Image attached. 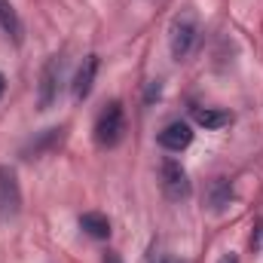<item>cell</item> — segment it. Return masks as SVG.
I'll return each instance as SVG.
<instances>
[{"label": "cell", "instance_id": "7", "mask_svg": "<svg viewBox=\"0 0 263 263\" xmlns=\"http://www.w3.org/2000/svg\"><path fill=\"white\" fill-rule=\"evenodd\" d=\"M62 138H65V129H43L37 138H31V141L25 144L22 156H25V159H37V156H43V153L55 150V147L62 144Z\"/></svg>", "mask_w": 263, "mask_h": 263}, {"label": "cell", "instance_id": "4", "mask_svg": "<svg viewBox=\"0 0 263 263\" xmlns=\"http://www.w3.org/2000/svg\"><path fill=\"white\" fill-rule=\"evenodd\" d=\"M62 59L52 55L46 65H43V73H40V92H37V107L40 110H49L55 101H59V89H62Z\"/></svg>", "mask_w": 263, "mask_h": 263}, {"label": "cell", "instance_id": "9", "mask_svg": "<svg viewBox=\"0 0 263 263\" xmlns=\"http://www.w3.org/2000/svg\"><path fill=\"white\" fill-rule=\"evenodd\" d=\"M233 184L227 181V178H214L211 184H208V205H211V211H223L230 202H233Z\"/></svg>", "mask_w": 263, "mask_h": 263}, {"label": "cell", "instance_id": "6", "mask_svg": "<svg viewBox=\"0 0 263 263\" xmlns=\"http://www.w3.org/2000/svg\"><path fill=\"white\" fill-rule=\"evenodd\" d=\"M159 144H162L165 150H172V153L187 150V147L193 144V129H190V123H184V120L168 123L165 129L159 132Z\"/></svg>", "mask_w": 263, "mask_h": 263}, {"label": "cell", "instance_id": "16", "mask_svg": "<svg viewBox=\"0 0 263 263\" xmlns=\"http://www.w3.org/2000/svg\"><path fill=\"white\" fill-rule=\"evenodd\" d=\"M3 89H6V77L0 73V98H3Z\"/></svg>", "mask_w": 263, "mask_h": 263}, {"label": "cell", "instance_id": "3", "mask_svg": "<svg viewBox=\"0 0 263 263\" xmlns=\"http://www.w3.org/2000/svg\"><path fill=\"white\" fill-rule=\"evenodd\" d=\"M159 181H162V193L172 199V202H181V199L190 196V178H187V172H184L181 162L165 159L159 165Z\"/></svg>", "mask_w": 263, "mask_h": 263}, {"label": "cell", "instance_id": "8", "mask_svg": "<svg viewBox=\"0 0 263 263\" xmlns=\"http://www.w3.org/2000/svg\"><path fill=\"white\" fill-rule=\"evenodd\" d=\"M95 73H98V55H86L80 70H77V77H73V98L77 101L89 98V92L95 86Z\"/></svg>", "mask_w": 263, "mask_h": 263}, {"label": "cell", "instance_id": "17", "mask_svg": "<svg viewBox=\"0 0 263 263\" xmlns=\"http://www.w3.org/2000/svg\"><path fill=\"white\" fill-rule=\"evenodd\" d=\"M162 263H181V260H175V257H165V260H162Z\"/></svg>", "mask_w": 263, "mask_h": 263}, {"label": "cell", "instance_id": "2", "mask_svg": "<svg viewBox=\"0 0 263 263\" xmlns=\"http://www.w3.org/2000/svg\"><path fill=\"white\" fill-rule=\"evenodd\" d=\"M126 135V114H123V104L120 101H110L98 120H95V141L101 147H117Z\"/></svg>", "mask_w": 263, "mask_h": 263}, {"label": "cell", "instance_id": "12", "mask_svg": "<svg viewBox=\"0 0 263 263\" xmlns=\"http://www.w3.org/2000/svg\"><path fill=\"white\" fill-rule=\"evenodd\" d=\"M193 120H196L202 129L214 132V129H223L230 123V114L227 110H211V107H196L193 110Z\"/></svg>", "mask_w": 263, "mask_h": 263}, {"label": "cell", "instance_id": "13", "mask_svg": "<svg viewBox=\"0 0 263 263\" xmlns=\"http://www.w3.org/2000/svg\"><path fill=\"white\" fill-rule=\"evenodd\" d=\"M153 98H159V83H150V89H147V101H153Z\"/></svg>", "mask_w": 263, "mask_h": 263}, {"label": "cell", "instance_id": "5", "mask_svg": "<svg viewBox=\"0 0 263 263\" xmlns=\"http://www.w3.org/2000/svg\"><path fill=\"white\" fill-rule=\"evenodd\" d=\"M22 208V190L15 181V172L9 165H0V220L15 217Z\"/></svg>", "mask_w": 263, "mask_h": 263}, {"label": "cell", "instance_id": "15", "mask_svg": "<svg viewBox=\"0 0 263 263\" xmlns=\"http://www.w3.org/2000/svg\"><path fill=\"white\" fill-rule=\"evenodd\" d=\"M104 263H120V257H117L114 251H107V254H104Z\"/></svg>", "mask_w": 263, "mask_h": 263}, {"label": "cell", "instance_id": "10", "mask_svg": "<svg viewBox=\"0 0 263 263\" xmlns=\"http://www.w3.org/2000/svg\"><path fill=\"white\" fill-rule=\"evenodd\" d=\"M80 230L92 239H107L110 236V220L98 211H86V214H80Z\"/></svg>", "mask_w": 263, "mask_h": 263}, {"label": "cell", "instance_id": "1", "mask_svg": "<svg viewBox=\"0 0 263 263\" xmlns=\"http://www.w3.org/2000/svg\"><path fill=\"white\" fill-rule=\"evenodd\" d=\"M196 34H199V25H196V12L193 9H184L172 18L168 25V46H172V55L181 62L190 55L193 43H196Z\"/></svg>", "mask_w": 263, "mask_h": 263}, {"label": "cell", "instance_id": "11", "mask_svg": "<svg viewBox=\"0 0 263 263\" xmlns=\"http://www.w3.org/2000/svg\"><path fill=\"white\" fill-rule=\"evenodd\" d=\"M0 28H3L6 37L22 43V18H18V12H15V6L9 0H0Z\"/></svg>", "mask_w": 263, "mask_h": 263}, {"label": "cell", "instance_id": "14", "mask_svg": "<svg viewBox=\"0 0 263 263\" xmlns=\"http://www.w3.org/2000/svg\"><path fill=\"white\" fill-rule=\"evenodd\" d=\"M217 263H239V254H233V251H230V254H223Z\"/></svg>", "mask_w": 263, "mask_h": 263}]
</instances>
